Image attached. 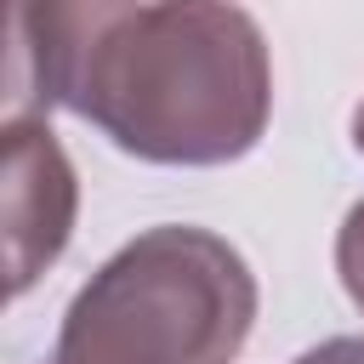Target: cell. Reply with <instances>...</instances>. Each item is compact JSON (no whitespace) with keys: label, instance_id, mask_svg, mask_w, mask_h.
<instances>
[{"label":"cell","instance_id":"cell-1","mask_svg":"<svg viewBox=\"0 0 364 364\" xmlns=\"http://www.w3.org/2000/svg\"><path fill=\"white\" fill-rule=\"evenodd\" d=\"M6 97L11 114L68 108L131 159L199 171L262 142L273 57L233 0H11Z\"/></svg>","mask_w":364,"mask_h":364},{"label":"cell","instance_id":"cell-2","mask_svg":"<svg viewBox=\"0 0 364 364\" xmlns=\"http://www.w3.org/2000/svg\"><path fill=\"white\" fill-rule=\"evenodd\" d=\"M256 307V273L222 233L159 222L80 284L51 364H233Z\"/></svg>","mask_w":364,"mask_h":364},{"label":"cell","instance_id":"cell-3","mask_svg":"<svg viewBox=\"0 0 364 364\" xmlns=\"http://www.w3.org/2000/svg\"><path fill=\"white\" fill-rule=\"evenodd\" d=\"M0 210H6V296H28V284L68 250L80 182L74 165L46 125V114H11L0 131Z\"/></svg>","mask_w":364,"mask_h":364},{"label":"cell","instance_id":"cell-4","mask_svg":"<svg viewBox=\"0 0 364 364\" xmlns=\"http://www.w3.org/2000/svg\"><path fill=\"white\" fill-rule=\"evenodd\" d=\"M336 273H341L347 301L364 313V199L341 216V233H336Z\"/></svg>","mask_w":364,"mask_h":364},{"label":"cell","instance_id":"cell-5","mask_svg":"<svg viewBox=\"0 0 364 364\" xmlns=\"http://www.w3.org/2000/svg\"><path fill=\"white\" fill-rule=\"evenodd\" d=\"M290 364H364V336H330V341L307 347V353L290 358Z\"/></svg>","mask_w":364,"mask_h":364},{"label":"cell","instance_id":"cell-6","mask_svg":"<svg viewBox=\"0 0 364 364\" xmlns=\"http://www.w3.org/2000/svg\"><path fill=\"white\" fill-rule=\"evenodd\" d=\"M353 148H358V154H364V102H358V108H353Z\"/></svg>","mask_w":364,"mask_h":364}]
</instances>
